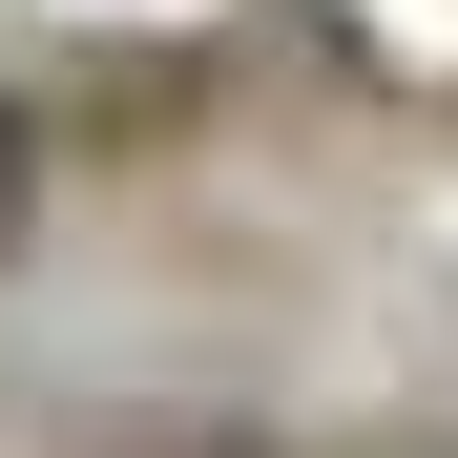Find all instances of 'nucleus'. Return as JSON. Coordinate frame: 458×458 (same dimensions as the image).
Here are the masks:
<instances>
[{
	"instance_id": "1",
	"label": "nucleus",
	"mask_w": 458,
	"mask_h": 458,
	"mask_svg": "<svg viewBox=\"0 0 458 458\" xmlns=\"http://www.w3.org/2000/svg\"><path fill=\"white\" fill-rule=\"evenodd\" d=\"M0 208H21V125H0Z\"/></svg>"
}]
</instances>
